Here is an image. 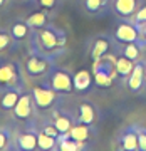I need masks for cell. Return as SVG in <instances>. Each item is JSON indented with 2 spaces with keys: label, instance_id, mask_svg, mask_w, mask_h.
Segmentation results:
<instances>
[{
  "label": "cell",
  "instance_id": "6da1fadb",
  "mask_svg": "<svg viewBox=\"0 0 146 151\" xmlns=\"http://www.w3.org/2000/svg\"><path fill=\"white\" fill-rule=\"evenodd\" d=\"M67 44V32L64 29L49 24L42 29L32 30L30 34V50H37L45 55L57 57Z\"/></svg>",
  "mask_w": 146,
  "mask_h": 151
},
{
  "label": "cell",
  "instance_id": "7a4b0ae2",
  "mask_svg": "<svg viewBox=\"0 0 146 151\" xmlns=\"http://www.w3.org/2000/svg\"><path fill=\"white\" fill-rule=\"evenodd\" d=\"M92 76H94V84L103 89H109L118 79V70H116V52L106 54L99 57L97 60H92Z\"/></svg>",
  "mask_w": 146,
  "mask_h": 151
},
{
  "label": "cell",
  "instance_id": "3957f363",
  "mask_svg": "<svg viewBox=\"0 0 146 151\" xmlns=\"http://www.w3.org/2000/svg\"><path fill=\"white\" fill-rule=\"evenodd\" d=\"M24 72L17 60L0 59V87L5 89H24Z\"/></svg>",
  "mask_w": 146,
  "mask_h": 151
},
{
  "label": "cell",
  "instance_id": "277c9868",
  "mask_svg": "<svg viewBox=\"0 0 146 151\" xmlns=\"http://www.w3.org/2000/svg\"><path fill=\"white\" fill-rule=\"evenodd\" d=\"M55 57L52 55H45L42 52H37V50H30V54L27 55V59L24 62V67H25V72L30 77H42V76H47L52 67L55 65Z\"/></svg>",
  "mask_w": 146,
  "mask_h": 151
},
{
  "label": "cell",
  "instance_id": "5b68a950",
  "mask_svg": "<svg viewBox=\"0 0 146 151\" xmlns=\"http://www.w3.org/2000/svg\"><path fill=\"white\" fill-rule=\"evenodd\" d=\"M47 86H50L55 92H59L60 96L65 94L69 96L74 92V74L64 67H57L54 65L52 70L47 74Z\"/></svg>",
  "mask_w": 146,
  "mask_h": 151
},
{
  "label": "cell",
  "instance_id": "8992f818",
  "mask_svg": "<svg viewBox=\"0 0 146 151\" xmlns=\"http://www.w3.org/2000/svg\"><path fill=\"white\" fill-rule=\"evenodd\" d=\"M32 97L34 103H35V108L37 111H50V109L55 108V104L59 103L60 94L55 92L50 86H35L32 87Z\"/></svg>",
  "mask_w": 146,
  "mask_h": 151
},
{
  "label": "cell",
  "instance_id": "52a82bcc",
  "mask_svg": "<svg viewBox=\"0 0 146 151\" xmlns=\"http://www.w3.org/2000/svg\"><path fill=\"white\" fill-rule=\"evenodd\" d=\"M113 37L116 39V42H138L143 47H146L136 24L131 19H121V22L114 29Z\"/></svg>",
  "mask_w": 146,
  "mask_h": 151
},
{
  "label": "cell",
  "instance_id": "ba28073f",
  "mask_svg": "<svg viewBox=\"0 0 146 151\" xmlns=\"http://www.w3.org/2000/svg\"><path fill=\"white\" fill-rule=\"evenodd\" d=\"M118 50V42L116 39H111L109 35H97L89 44V55L92 60H97L106 54H113Z\"/></svg>",
  "mask_w": 146,
  "mask_h": 151
},
{
  "label": "cell",
  "instance_id": "9c48e42d",
  "mask_svg": "<svg viewBox=\"0 0 146 151\" xmlns=\"http://www.w3.org/2000/svg\"><path fill=\"white\" fill-rule=\"evenodd\" d=\"M35 109L37 108H35V103H34L32 92H22L15 108L12 109V113H14V118L19 119V121H29L34 116Z\"/></svg>",
  "mask_w": 146,
  "mask_h": 151
},
{
  "label": "cell",
  "instance_id": "30bf717a",
  "mask_svg": "<svg viewBox=\"0 0 146 151\" xmlns=\"http://www.w3.org/2000/svg\"><path fill=\"white\" fill-rule=\"evenodd\" d=\"M118 148L123 151H138V124H129L118 134Z\"/></svg>",
  "mask_w": 146,
  "mask_h": 151
},
{
  "label": "cell",
  "instance_id": "8fae6325",
  "mask_svg": "<svg viewBox=\"0 0 146 151\" xmlns=\"http://www.w3.org/2000/svg\"><path fill=\"white\" fill-rule=\"evenodd\" d=\"M77 121L84 124H96L99 121V109L91 101H81L77 106Z\"/></svg>",
  "mask_w": 146,
  "mask_h": 151
},
{
  "label": "cell",
  "instance_id": "7c38bea8",
  "mask_svg": "<svg viewBox=\"0 0 146 151\" xmlns=\"http://www.w3.org/2000/svg\"><path fill=\"white\" fill-rule=\"evenodd\" d=\"M145 64H146V62H143V60H136V62H134L133 72L129 74L128 81H126V84H128V89H129L131 92H140L141 89L145 87V84H146Z\"/></svg>",
  "mask_w": 146,
  "mask_h": 151
},
{
  "label": "cell",
  "instance_id": "4fadbf2b",
  "mask_svg": "<svg viewBox=\"0 0 146 151\" xmlns=\"http://www.w3.org/2000/svg\"><path fill=\"white\" fill-rule=\"evenodd\" d=\"M141 5V0H111V9L119 19H131Z\"/></svg>",
  "mask_w": 146,
  "mask_h": 151
},
{
  "label": "cell",
  "instance_id": "5bb4252c",
  "mask_svg": "<svg viewBox=\"0 0 146 151\" xmlns=\"http://www.w3.org/2000/svg\"><path fill=\"white\" fill-rule=\"evenodd\" d=\"M97 134L96 124H84V123H76L69 131V136L72 139L79 143H89V141Z\"/></svg>",
  "mask_w": 146,
  "mask_h": 151
},
{
  "label": "cell",
  "instance_id": "9a60e30c",
  "mask_svg": "<svg viewBox=\"0 0 146 151\" xmlns=\"http://www.w3.org/2000/svg\"><path fill=\"white\" fill-rule=\"evenodd\" d=\"M96 86L94 84V76H92V70L87 69H81L74 74V91L79 92V94H86Z\"/></svg>",
  "mask_w": 146,
  "mask_h": 151
},
{
  "label": "cell",
  "instance_id": "2e32d148",
  "mask_svg": "<svg viewBox=\"0 0 146 151\" xmlns=\"http://www.w3.org/2000/svg\"><path fill=\"white\" fill-rule=\"evenodd\" d=\"M15 148L22 151H32L37 148V129L27 128L15 138Z\"/></svg>",
  "mask_w": 146,
  "mask_h": 151
},
{
  "label": "cell",
  "instance_id": "e0dca14e",
  "mask_svg": "<svg viewBox=\"0 0 146 151\" xmlns=\"http://www.w3.org/2000/svg\"><path fill=\"white\" fill-rule=\"evenodd\" d=\"M77 119L67 111H60V109H54L52 111V123L55 124V128L60 133H69L70 128L76 124Z\"/></svg>",
  "mask_w": 146,
  "mask_h": 151
},
{
  "label": "cell",
  "instance_id": "ac0fdd59",
  "mask_svg": "<svg viewBox=\"0 0 146 151\" xmlns=\"http://www.w3.org/2000/svg\"><path fill=\"white\" fill-rule=\"evenodd\" d=\"M82 7L89 15L103 17L111 9V0H82Z\"/></svg>",
  "mask_w": 146,
  "mask_h": 151
},
{
  "label": "cell",
  "instance_id": "d6986e66",
  "mask_svg": "<svg viewBox=\"0 0 146 151\" xmlns=\"http://www.w3.org/2000/svg\"><path fill=\"white\" fill-rule=\"evenodd\" d=\"M141 49L143 45L138 42H118V50H116V54H121L128 57L131 60H140L141 57Z\"/></svg>",
  "mask_w": 146,
  "mask_h": 151
},
{
  "label": "cell",
  "instance_id": "ffe728a7",
  "mask_svg": "<svg viewBox=\"0 0 146 151\" xmlns=\"http://www.w3.org/2000/svg\"><path fill=\"white\" fill-rule=\"evenodd\" d=\"M133 67H134V60L128 59L121 54H116V70H118L119 81H128L129 74L133 72Z\"/></svg>",
  "mask_w": 146,
  "mask_h": 151
},
{
  "label": "cell",
  "instance_id": "44dd1931",
  "mask_svg": "<svg viewBox=\"0 0 146 151\" xmlns=\"http://www.w3.org/2000/svg\"><path fill=\"white\" fill-rule=\"evenodd\" d=\"M10 34H12V37H14V40L19 44V42H22V40H25V39H30L32 29H30V25H29L25 20H17V22L12 24Z\"/></svg>",
  "mask_w": 146,
  "mask_h": 151
},
{
  "label": "cell",
  "instance_id": "7402d4cb",
  "mask_svg": "<svg viewBox=\"0 0 146 151\" xmlns=\"http://www.w3.org/2000/svg\"><path fill=\"white\" fill-rule=\"evenodd\" d=\"M20 94H22V89H5L2 97H0V109L2 111H12L15 108Z\"/></svg>",
  "mask_w": 146,
  "mask_h": 151
},
{
  "label": "cell",
  "instance_id": "603a6c76",
  "mask_svg": "<svg viewBox=\"0 0 146 151\" xmlns=\"http://www.w3.org/2000/svg\"><path fill=\"white\" fill-rule=\"evenodd\" d=\"M37 148L42 151H52L57 150V138L47 134L37 128Z\"/></svg>",
  "mask_w": 146,
  "mask_h": 151
},
{
  "label": "cell",
  "instance_id": "cb8c5ba5",
  "mask_svg": "<svg viewBox=\"0 0 146 151\" xmlns=\"http://www.w3.org/2000/svg\"><path fill=\"white\" fill-rule=\"evenodd\" d=\"M25 22L30 25V29H32V30L42 29V27H45V25H49V24H50V20H49V17H47V14H45V10L30 14V15L25 19Z\"/></svg>",
  "mask_w": 146,
  "mask_h": 151
},
{
  "label": "cell",
  "instance_id": "d4e9b609",
  "mask_svg": "<svg viewBox=\"0 0 146 151\" xmlns=\"http://www.w3.org/2000/svg\"><path fill=\"white\" fill-rule=\"evenodd\" d=\"M15 40L12 37L10 30H5V29H0V54L2 52H7V50H14L15 49Z\"/></svg>",
  "mask_w": 146,
  "mask_h": 151
},
{
  "label": "cell",
  "instance_id": "484cf974",
  "mask_svg": "<svg viewBox=\"0 0 146 151\" xmlns=\"http://www.w3.org/2000/svg\"><path fill=\"white\" fill-rule=\"evenodd\" d=\"M131 20L136 24V27H138V25L146 24V2H145V4H141V5L138 7V10L134 12V15L131 17Z\"/></svg>",
  "mask_w": 146,
  "mask_h": 151
},
{
  "label": "cell",
  "instance_id": "4316f807",
  "mask_svg": "<svg viewBox=\"0 0 146 151\" xmlns=\"http://www.w3.org/2000/svg\"><path fill=\"white\" fill-rule=\"evenodd\" d=\"M60 0H34V4L37 7H40L42 10L45 12H52L57 9V5H59Z\"/></svg>",
  "mask_w": 146,
  "mask_h": 151
},
{
  "label": "cell",
  "instance_id": "83f0119b",
  "mask_svg": "<svg viewBox=\"0 0 146 151\" xmlns=\"http://www.w3.org/2000/svg\"><path fill=\"white\" fill-rule=\"evenodd\" d=\"M10 131L7 128H0V151L10 148Z\"/></svg>",
  "mask_w": 146,
  "mask_h": 151
},
{
  "label": "cell",
  "instance_id": "f1b7e54d",
  "mask_svg": "<svg viewBox=\"0 0 146 151\" xmlns=\"http://www.w3.org/2000/svg\"><path fill=\"white\" fill-rule=\"evenodd\" d=\"M39 129L44 131V133H47V134H50V136H54V138H59L60 136V131L55 128V124L52 123V121L47 123V124H44V126H39Z\"/></svg>",
  "mask_w": 146,
  "mask_h": 151
},
{
  "label": "cell",
  "instance_id": "f546056e",
  "mask_svg": "<svg viewBox=\"0 0 146 151\" xmlns=\"http://www.w3.org/2000/svg\"><path fill=\"white\" fill-rule=\"evenodd\" d=\"M138 143H140V151H146V126L138 124Z\"/></svg>",
  "mask_w": 146,
  "mask_h": 151
},
{
  "label": "cell",
  "instance_id": "4dcf8cb0",
  "mask_svg": "<svg viewBox=\"0 0 146 151\" xmlns=\"http://www.w3.org/2000/svg\"><path fill=\"white\" fill-rule=\"evenodd\" d=\"M138 30H140L141 37H143V42H145V45H146V24H143V25H138Z\"/></svg>",
  "mask_w": 146,
  "mask_h": 151
},
{
  "label": "cell",
  "instance_id": "1f68e13d",
  "mask_svg": "<svg viewBox=\"0 0 146 151\" xmlns=\"http://www.w3.org/2000/svg\"><path fill=\"white\" fill-rule=\"evenodd\" d=\"M5 2H7V0H0V9H2V7L5 5Z\"/></svg>",
  "mask_w": 146,
  "mask_h": 151
},
{
  "label": "cell",
  "instance_id": "d6a6232c",
  "mask_svg": "<svg viewBox=\"0 0 146 151\" xmlns=\"http://www.w3.org/2000/svg\"><path fill=\"white\" fill-rule=\"evenodd\" d=\"M145 77H146V64H145Z\"/></svg>",
  "mask_w": 146,
  "mask_h": 151
}]
</instances>
